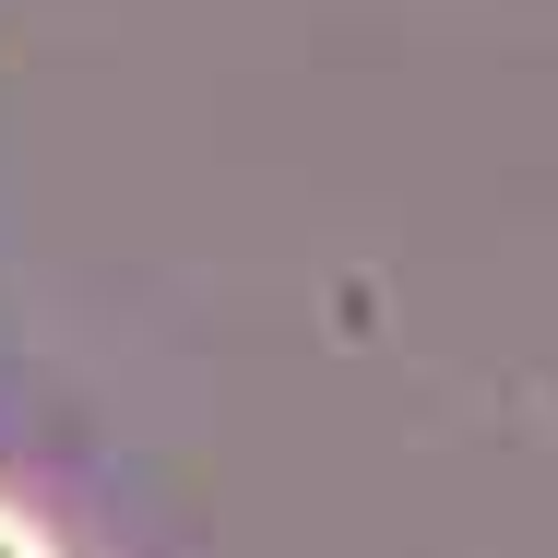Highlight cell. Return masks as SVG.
<instances>
[{
    "mask_svg": "<svg viewBox=\"0 0 558 558\" xmlns=\"http://www.w3.org/2000/svg\"><path fill=\"white\" fill-rule=\"evenodd\" d=\"M0 558H24V547H12V535H0Z\"/></svg>",
    "mask_w": 558,
    "mask_h": 558,
    "instance_id": "cell-1",
    "label": "cell"
}]
</instances>
